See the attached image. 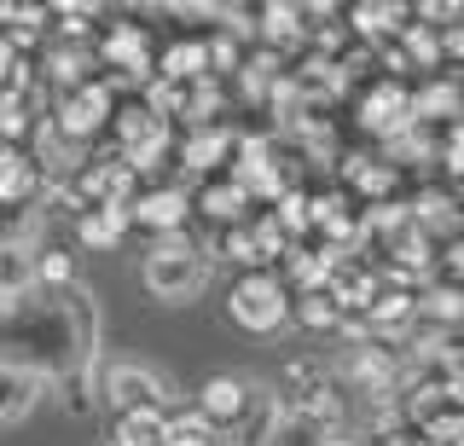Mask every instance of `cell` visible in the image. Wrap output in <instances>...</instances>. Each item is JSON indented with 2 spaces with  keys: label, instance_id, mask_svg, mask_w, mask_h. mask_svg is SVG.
Wrapping results in <instances>:
<instances>
[{
  "label": "cell",
  "instance_id": "19",
  "mask_svg": "<svg viewBox=\"0 0 464 446\" xmlns=\"http://www.w3.org/2000/svg\"><path fill=\"white\" fill-rule=\"evenodd\" d=\"M29 284H35V250H24L18 238H0V296L24 301Z\"/></svg>",
  "mask_w": 464,
  "mask_h": 446
},
{
  "label": "cell",
  "instance_id": "3",
  "mask_svg": "<svg viewBox=\"0 0 464 446\" xmlns=\"http://www.w3.org/2000/svg\"><path fill=\"white\" fill-rule=\"evenodd\" d=\"M227 313H232V325H244L250 337H273V330H285V319H290V296L273 272H244L227 296Z\"/></svg>",
  "mask_w": 464,
  "mask_h": 446
},
{
  "label": "cell",
  "instance_id": "7",
  "mask_svg": "<svg viewBox=\"0 0 464 446\" xmlns=\"http://www.w3.org/2000/svg\"><path fill=\"white\" fill-rule=\"evenodd\" d=\"M70 185H76L82 209H128L140 197V180L122 157H87V168Z\"/></svg>",
  "mask_w": 464,
  "mask_h": 446
},
{
  "label": "cell",
  "instance_id": "24",
  "mask_svg": "<svg viewBox=\"0 0 464 446\" xmlns=\"http://www.w3.org/2000/svg\"><path fill=\"white\" fill-rule=\"evenodd\" d=\"M296 319L308 325V330H337L343 325V308H337V296H331V290H308V296H296Z\"/></svg>",
  "mask_w": 464,
  "mask_h": 446
},
{
  "label": "cell",
  "instance_id": "16",
  "mask_svg": "<svg viewBox=\"0 0 464 446\" xmlns=\"http://www.w3.org/2000/svg\"><path fill=\"white\" fill-rule=\"evenodd\" d=\"M41 192V168L29 146H0V209H24Z\"/></svg>",
  "mask_w": 464,
  "mask_h": 446
},
{
  "label": "cell",
  "instance_id": "22",
  "mask_svg": "<svg viewBox=\"0 0 464 446\" xmlns=\"http://www.w3.org/2000/svg\"><path fill=\"white\" fill-rule=\"evenodd\" d=\"M169 435V412L151 406V412H122L116 417V441L111 446H163Z\"/></svg>",
  "mask_w": 464,
  "mask_h": 446
},
{
  "label": "cell",
  "instance_id": "14",
  "mask_svg": "<svg viewBox=\"0 0 464 446\" xmlns=\"http://www.w3.org/2000/svg\"><path fill=\"white\" fill-rule=\"evenodd\" d=\"M343 192H348V197H366V209H372V204H389V192H395V168H389L383 157L348 151V157H343Z\"/></svg>",
  "mask_w": 464,
  "mask_h": 446
},
{
  "label": "cell",
  "instance_id": "28",
  "mask_svg": "<svg viewBox=\"0 0 464 446\" xmlns=\"http://www.w3.org/2000/svg\"><path fill=\"white\" fill-rule=\"evenodd\" d=\"M377 446H424V441H418V435H401V429H395V435H383Z\"/></svg>",
  "mask_w": 464,
  "mask_h": 446
},
{
  "label": "cell",
  "instance_id": "20",
  "mask_svg": "<svg viewBox=\"0 0 464 446\" xmlns=\"http://www.w3.org/2000/svg\"><path fill=\"white\" fill-rule=\"evenodd\" d=\"M157 81H209V47L203 41H174L157 59Z\"/></svg>",
  "mask_w": 464,
  "mask_h": 446
},
{
  "label": "cell",
  "instance_id": "11",
  "mask_svg": "<svg viewBox=\"0 0 464 446\" xmlns=\"http://www.w3.org/2000/svg\"><path fill=\"white\" fill-rule=\"evenodd\" d=\"M250 394H256V388H244L238 377H227V371H221V377H209V383L198 388V406L192 412L215 429V435H221V429H238L244 417H250Z\"/></svg>",
  "mask_w": 464,
  "mask_h": 446
},
{
  "label": "cell",
  "instance_id": "5",
  "mask_svg": "<svg viewBox=\"0 0 464 446\" xmlns=\"http://www.w3.org/2000/svg\"><path fill=\"white\" fill-rule=\"evenodd\" d=\"M93 59L116 81H151V35L140 24H99Z\"/></svg>",
  "mask_w": 464,
  "mask_h": 446
},
{
  "label": "cell",
  "instance_id": "13",
  "mask_svg": "<svg viewBox=\"0 0 464 446\" xmlns=\"http://www.w3.org/2000/svg\"><path fill=\"white\" fill-rule=\"evenodd\" d=\"M41 400V371L24 359H0V423H24Z\"/></svg>",
  "mask_w": 464,
  "mask_h": 446
},
{
  "label": "cell",
  "instance_id": "21",
  "mask_svg": "<svg viewBox=\"0 0 464 446\" xmlns=\"http://www.w3.org/2000/svg\"><path fill=\"white\" fill-rule=\"evenodd\" d=\"M198 209L209 214V221H221V226H244V221H250V197H244L232 180L203 185V192H198Z\"/></svg>",
  "mask_w": 464,
  "mask_h": 446
},
{
  "label": "cell",
  "instance_id": "23",
  "mask_svg": "<svg viewBox=\"0 0 464 446\" xmlns=\"http://www.w3.org/2000/svg\"><path fill=\"white\" fill-rule=\"evenodd\" d=\"M267 214L285 226V238H290V243H296V238H308V232H314V192H302V185H296V192H285V197H279V204H273Z\"/></svg>",
  "mask_w": 464,
  "mask_h": 446
},
{
  "label": "cell",
  "instance_id": "29",
  "mask_svg": "<svg viewBox=\"0 0 464 446\" xmlns=\"http://www.w3.org/2000/svg\"><path fill=\"white\" fill-rule=\"evenodd\" d=\"M325 446H360V441H343V435H325Z\"/></svg>",
  "mask_w": 464,
  "mask_h": 446
},
{
  "label": "cell",
  "instance_id": "18",
  "mask_svg": "<svg viewBox=\"0 0 464 446\" xmlns=\"http://www.w3.org/2000/svg\"><path fill=\"white\" fill-rule=\"evenodd\" d=\"M128 209H82L76 214V238L87 243V250H116V243L128 238Z\"/></svg>",
  "mask_w": 464,
  "mask_h": 446
},
{
  "label": "cell",
  "instance_id": "12",
  "mask_svg": "<svg viewBox=\"0 0 464 446\" xmlns=\"http://www.w3.org/2000/svg\"><path fill=\"white\" fill-rule=\"evenodd\" d=\"M238 139L244 134H232L227 122L192 128V134L180 139V168H186V175H215V168H227L232 157H238Z\"/></svg>",
  "mask_w": 464,
  "mask_h": 446
},
{
  "label": "cell",
  "instance_id": "9",
  "mask_svg": "<svg viewBox=\"0 0 464 446\" xmlns=\"http://www.w3.org/2000/svg\"><path fill=\"white\" fill-rule=\"evenodd\" d=\"M105 400L116 406V417L122 412H151L169 400V383L157 377L151 365H134V359H122V365L105 371Z\"/></svg>",
  "mask_w": 464,
  "mask_h": 446
},
{
  "label": "cell",
  "instance_id": "30",
  "mask_svg": "<svg viewBox=\"0 0 464 446\" xmlns=\"http://www.w3.org/2000/svg\"><path fill=\"white\" fill-rule=\"evenodd\" d=\"M0 313H12V301H6V296H0Z\"/></svg>",
  "mask_w": 464,
  "mask_h": 446
},
{
  "label": "cell",
  "instance_id": "2",
  "mask_svg": "<svg viewBox=\"0 0 464 446\" xmlns=\"http://www.w3.org/2000/svg\"><path fill=\"white\" fill-rule=\"evenodd\" d=\"M145 290L157 301H192L203 284H209V255L198 250L192 238H157L151 250H145V267H140Z\"/></svg>",
  "mask_w": 464,
  "mask_h": 446
},
{
  "label": "cell",
  "instance_id": "15",
  "mask_svg": "<svg viewBox=\"0 0 464 446\" xmlns=\"http://www.w3.org/2000/svg\"><path fill=\"white\" fill-rule=\"evenodd\" d=\"M157 134H169V122L157 117L145 99H128V105H116V117H111V139H116V157H128V151H140V146H151Z\"/></svg>",
  "mask_w": 464,
  "mask_h": 446
},
{
  "label": "cell",
  "instance_id": "17",
  "mask_svg": "<svg viewBox=\"0 0 464 446\" xmlns=\"http://www.w3.org/2000/svg\"><path fill=\"white\" fill-rule=\"evenodd\" d=\"M418 319L447 337L453 325H464V290H459L453 279H430L424 290H418Z\"/></svg>",
  "mask_w": 464,
  "mask_h": 446
},
{
  "label": "cell",
  "instance_id": "25",
  "mask_svg": "<svg viewBox=\"0 0 464 446\" xmlns=\"http://www.w3.org/2000/svg\"><path fill=\"white\" fill-rule=\"evenodd\" d=\"M163 446H221V435H215V429L203 423L198 412H174V417H169Z\"/></svg>",
  "mask_w": 464,
  "mask_h": 446
},
{
  "label": "cell",
  "instance_id": "27",
  "mask_svg": "<svg viewBox=\"0 0 464 446\" xmlns=\"http://www.w3.org/2000/svg\"><path fill=\"white\" fill-rule=\"evenodd\" d=\"M76 279V261L64 250H35V284H70Z\"/></svg>",
  "mask_w": 464,
  "mask_h": 446
},
{
  "label": "cell",
  "instance_id": "1",
  "mask_svg": "<svg viewBox=\"0 0 464 446\" xmlns=\"http://www.w3.org/2000/svg\"><path fill=\"white\" fill-rule=\"evenodd\" d=\"M285 139L279 134H244L238 157H232V185H238L250 204H279L285 192H296V168L285 163Z\"/></svg>",
  "mask_w": 464,
  "mask_h": 446
},
{
  "label": "cell",
  "instance_id": "4",
  "mask_svg": "<svg viewBox=\"0 0 464 446\" xmlns=\"http://www.w3.org/2000/svg\"><path fill=\"white\" fill-rule=\"evenodd\" d=\"M354 117H360V134H372V139H401L406 128H412V88L395 76H377L360 88V105H354Z\"/></svg>",
  "mask_w": 464,
  "mask_h": 446
},
{
  "label": "cell",
  "instance_id": "26",
  "mask_svg": "<svg viewBox=\"0 0 464 446\" xmlns=\"http://www.w3.org/2000/svg\"><path fill=\"white\" fill-rule=\"evenodd\" d=\"M267 446H325V429H314L308 417H296V412H279Z\"/></svg>",
  "mask_w": 464,
  "mask_h": 446
},
{
  "label": "cell",
  "instance_id": "8",
  "mask_svg": "<svg viewBox=\"0 0 464 446\" xmlns=\"http://www.w3.org/2000/svg\"><path fill=\"white\" fill-rule=\"evenodd\" d=\"M111 117H116V99H111L105 81H87L76 93H58V105H53V128L70 134L76 146H87L99 128H111Z\"/></svg>",
  "mask_w": 464,
  "mask_h": 446
},
{
  "label": "cell",
  "instance_id": "6",
  "mask_svg": "<svg viewBox=\"0 0 464 446\" xmlns=\"http://www.w3.org/2000/svg\"><path fill=\"white\" fill-rule=\"evenodd\" d=\"M192 192L186 185H169V180H151V185H140V197L128 204V221L145 226L151 238H180L186 232V221H192Z\"/></svg>",
  "mask_w": 464,
  "mask_h": 446
},
{
  "label": "cell",
  "instance_id": "10",
  "mask_svg": "<svg viewBox=\"0 0 464 446\" xmlns=\"http://www.w3.org/2000/svg\"><path fill=\"white\" fill-rule=\"evenodd\" d=\"M406 24H412V6H395V0H360V6H348V30L366 41V52L395 47L406 35Z\"/></svg>",
  "mask_w": 464,
  "mask_h": 446
}]
</instances>
